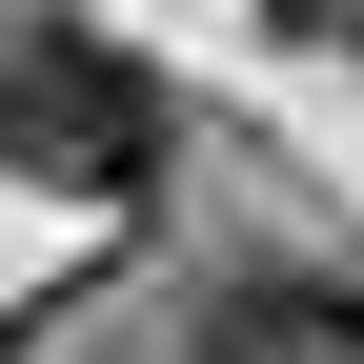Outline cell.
Segmentation results:
<instances>
[{
    "mask_svg": "<svg viewBox=\"0 0 364 364\" xmlns=\"http://www.w3.org/2000/svg\"><path fill=\"white\" fill-rule=\"evenodd\" d=\"M0 182H61V203H142L162 182V81L81 21H0Z\"/></svg>",
    "mask_w": 364,
    "mask_h": 364,
    "instance_id": "6da1fadb",
    "label": "cell"
},
{
    "mask_svg": "<svg viewBox=\"0 0 364 364\" xmlns=\"http://www.w3.org/2000/svg\"><path fill=\"white\" fill-rule=\"evenodd\" d=\"M203 364H364V263H243L203 304Z\"/></svg>",
    "mask_w": 364,
    "mask_h": 364,
    "instance_id": "7a4b0ae2",
    "label": "cell"
},
{
    "mask_svg": "<svg viewBox=\"0 0 364 364\" xmlns=\"http://www.w3.org/2000/svg\"><path fill=\"white\" fill-rule=\"evenodd\" d=\"M263 21H284V41H344V21H364V0H263Z\"/></svg>",
    "mask_w": 364,
    "mask_h": 364,
    "instance_id": "3957f363",
    "label": "cell"
},
{
    "mask_svg": "<svg viewBox=\"0 0 364 364\" xmlns=\"http://www.w3.org/2000/svg\"><path fill=\"white\" fill-rule=\"evenodd\" d=\"M344 61H364V21H344Z\"/></svg>",
    "mask_w": 364,
    "mask_h": 364,
    "instance_id": "277c9868",
    "label": "cell"
}]
</instances>
